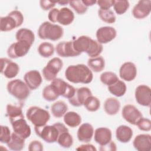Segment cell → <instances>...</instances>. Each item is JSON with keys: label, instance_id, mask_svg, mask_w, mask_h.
<instances>
[{"label": "cell", "instance_id": "obj_48", "mask_svg": "<svg viewBox=\"0 0 151 151\" xmlns=\"http://www.w3.org/2000/svg\"><path fill=\"white\" fill-rule=\"evenodd\" d=\"M116 149H116V143L111 140L105 145L100 146V150L101 151H104V150L114 151V150H116Z\"/></svg>", "mask_w": 151, "mask_h": 151}, {"label": "cell", "instance_id": "obj_19", "mask_svg": "<svg viewBox=\"0 0 151 151\" xmlns=\"http://www.w3.org/2000/svg\"><path fill=\"white\" fill-rule=\"evenodd\" d=\"M120 78L126 81H133L137 76V68L134 63L126 62L123 64L119 70Z\"/></svg>", "mask_w": 151, "mask_h": 151}, {"label": "cell", "instance_id": "obj_20", "mask_svg": "<svg viewBox=\"0 0 151 151\" xmlns=\"http://www.w3.org/2000/svg\"><path fill=\"white\" fill-rule=\"evenodd\" d=\"M24 80L31 90L37 88L42 81V77L37 70H30L27 72L24 76Z\"/></svg>", "mask_w": 151, "mask_h": 151}, {"label": "cell", "instance_id": "obj_23", "mask_svg": "<svg viewBox=\"0 0 151 151\" xmlns=\"http://www.w3.org/2000/svg\"><path fill=\"white\" fill-rule=\"evenodd\" d=\"M111 131L107 127L97 128L94 132V140L100 145L103 146L111 140Z\"/></svg>", "mask_w": 151, "mask_h": 151}, {"label": "cell", "instance_id": "obj_34", "mask_svg": "<svg viewBox=\"0 0 151 151\" xmlns=\"http://www.w3.org/2000/svg\"><path fill=\"white\" fill-rule=\"evenodd\" d=\"M39 54L44 58H48L53 55L54 52V45L48 42H43L38 47Z\"/></svg>", "mask_w": 151, "mask_h": 151}, {"label": "cell", "instance_id": "obj_33", "mask_svg": "<svg viewBox=\"0 0 151 151\" xmlns=\"http://www.w3.org/2000/svg\"><path fill=\"white\" fill-rule=\"evenodd\" d=\"M6 115L10 122L19 118L24 117L21 107L11 104H8L6 106Z\"/></svg>", "mask_w": 151, "mask_h": 151}, {"label": "cell", "instance_id": "obj_51", "mask_svg": "<svg viewBox=\"0 0 151 151\" xmlns=\"http://www.w3.org/2000/svg\"><path fill=\"white\" fill-rule=\"evenodd\" d=\"M57 3L59 4L60 5H65L68 4L69 1H59V2H57Z\"/></svg>", "mask_w": 151, "mask_h": 151}, {"label": "cell", "instance_id": "obj_49", "mask_svg": "<svg viewBox=\"0 0 151 151\" xmlns=\"http://www.w3.org/2000/svg\"><path fill=\"white\" fill-rule=\"evenodd\" d=\"M77 150H93L96 151V147L91 144H86V145H82L76 148Z\"/></svg>", "mask_w": 151, "mask_h": 151}, {"label": "cell", "instance_id": "obj_46", "mask_svg": "<svg viewBox=\"0 0 151 151\" xmlns=\"http://www.w3.org/2000/svg\"><path fill=\"white\" fill-rule=\"evenodd\" d=\"M57 2H52L50 1H40V4L41 8L45 11L52 9V8L55 5Z\"/></svg>", "mask_w": 151, "mask_h": 151}, {"label": "cell", "instance_id": "obj_15", "mask_svg": "<svg viewBox=\"0 0 151 151\" xmlns=\"http://www.w3.org/2000/svg\"><path fill=\"white\" fill-rule=\"evenodd\" d=\"M92 96V93L90 88L86 87L76 89L73 96L68 99L69 103L73 106L80 107L84 105L86 99Z\"/></svg>", "mask_w": 151, "mask_h": 151}, {"label": "cell", "instance_id": "obj_36", "mask_svg": "<svg viewBox=\"0 0 151 151\" xmlns=\"http://www.w3.org/2000/svg\"><path fill=\"white\" fill-rule=\"evenodd\" d=\"M98 15L100 18L104 22L108 24H113L116 21V17L111 9H100L98 11Z\"/></svg>", "mask_w": 151, "mask_h": 151}, {"label": "cell", "instance_id": "obj_21", "mask_svg": "<svg viewBox=\"0 0 151 151\" xmlns=\"http://www.w3.org/2000/svg\"><path fill=\"white\" fill-rule=\"evenodd\" d=\"M133 146L139 151H149L151 149V136L141 134L136 136L133 140Z\"/></svg>", "mask_w": 151, "mask_h": 151}, {"label": "cell", "instance_id": "obj_9", "mask_svg": "<svg viewBox=\"0 0 151 151\" xmlns=\"http://www.w3.org/2000/svg\"><path fill=\"white\" fill-rule=\"evenodd\" d=\"M50 84L59 96H61L65 98L72 97L76 91V88L73 86L59 78H55Z\"/></svg>", "mask_w": 151, "mask_h": 151}, {"label": "cell", "instance_id": "obj_26", "mask_svg": "<svg viewBox=\"0 0 151 151\" xmlns=\"http://www.w3.org/2000/svg\"><path fill=\"white\" fill-rule=\"evenodd\" d=\"M120 108V103L115 98H108L104 101V110L109 115L113 116L119 112Z\"/></svg>", "mask_w": 151, "mask_h": 151}, {"label": "cell", "instance_id": "obj_4", "mask_svg": "<svg viewBox=\"0 0 151 151\" xmlns=\"http://www.w3.org/2000/svg\"><path fill=\"white\" fill-rule=\"evenodd\" d=\"M64 34L63 28L57 24L45 21L41 24L38 29V34L41 39H48L57 41L60 39Z\"/></svg>", "mask_w": 151, "mask_h": 151}, {"label": "cell", "instance_id": "obj_11", "mask_svg": "<svg viewBox=\"0 0 151 151\" xmlns=\"http://www.w3.org/2000/svg\"><path fill=\"white\" fill-rule=\"evenodd\" d=\"M1 73L7 78H12L17 76L19 71V65L6 58H1Z\"/></svg>", "mask_w": 151, "mask_h": 151}, {"label": "cell", "instance_id": "obj_47", "mask_svg": "<svg viewBox=\"0 0 151 151\" xmlns=\"http://www.w3.org/2000/svg\"><path fill=\"white\" fill-rule=\"evenodd\" d=\"M58 11H59V9L57 8H52L50 11L48 15V18L51 22L53 23L57 22V15H58Z\"/></svg>", "mask_w": 151, "mask_h": 151}, {"label": "cell", "instance_id": "obj_22", "mask_svg": "<svg viewBox=\"0 0 151 151\" xmlns=\"http://www.w3.org/2000/svg\"><path fill=\"white\" fill-rule=\"evenodd\" d=\"M94 133V129L91 124L88 123L82 124L77 130V138L80 142L88 143L90 142Z\"/></svg>", "mask_w": 151, "mask_h": 151}, {"label": "cell", "instance_id": "obj_43", "mask_svg": "<svg viewBox=\"0 0 151 151\" xmlns=\"http://www.w3.org/2000/svg\"><path fill=\"white\" fill-rule=\"evenodd\" d=\"M138 128L142 131L148 132L151 129V121L147 118L142 117L136 124Z\"/></svg>", "mask_w": 151, "mask_h": 151}, {"label": "cell", "instance_id": "obj_1", "mask_svg": "<svg viewBox=\"0 0 151 151\" xmlns=\"http://www.w3.org/2000/svg\"><path fill=\"white\" fill-rule=\"evenodd\" d=\"M67 80L73 83L88 84L93 78V75L88 68L83 64L69 65L65 71Z\"/></svg>", "mask_w": 151, "mask_h": 151}, {"label": "cell", "instance_id": "obj_30", "mask_svg": "<svg viewBox=\"0 0 151 151\" xmlns=\"http://www.w3.org/2000/svg\"><path fill=\"white\" fill-rule=\"evenodd\" d=\"M127 87L126 84L121 80H117L114 84L108 86V90L113 95L116 97L123 96L126 91Z\"/></svg>", "mask_w": 151, "mask_h": 151}, {"label": "cell", "instance_id": "obj_12", "mask_svg": "<svg viewBox=\"0 0 151 151\" xmlns=\"http://www.w3.org/2000/svg\"><path fill=\"white\" fill-rule=\"evenodd\" d=\"M135 99L138 104L143 106L150 107L151 104V90L146 85H139L135 90Z\"/></svg>", "mask_w": 151, "mask_h": 151}, {"label": "cell", "instance_id": "obj_5", "mask_svg": "<svg viewBox=\"0 0 151 151\" xmlns=\"http://www.w3.org/2000/svg\"><path fill=\"white\" fill-rule=\"evenodd\" d=\"M24 22L22 14L14 10L9 12L6 17H1L0 18V30L2 32H7L14 29L22 25Z\"/></svg>", "mask_w": 151, "mask_h": 151}, {"label": "cell", "instance_id": "obj_44", "mask_svg": "<svg viewBox=\"0 0 151 151\" xmlns=\"http://www.w3.org/2000/svg\"><path fill=\"white\" fill-rule=\"evenodd\" d=\"M29 151H42L43 150V145L38 140L32 141L28 146Z\"/></svg>", "mask_w": 151, "mask_h": 151}, {"label": "cell", "instance_id": "obj_31", "mask_svg": "<svg viewBox=\"0 0 151 151\" xmlns=\"http://www.w3.org/2000/svg\"><path fill=\"white\" fill-rule=\"evenodd\" d=\"M68 110V106L63 101H57L52 104L51 107V111L52 115L56 118H60L63 116Z\"/></svg>", "mask_w": 151, "mask_h": 151}, {"label": "cell", "instance_id": "obj_27", "mask_svg": "<svg viewBox=\"0 0 151 151\" xmlns=\"http://www.w3.org/2000/svg\"><path fill=\"white\" fill-rule=\"evenodd\" d=\"M15 38L17 41H25L32 45L35 40V35L31 30L23 28L17 31Z\"/></svg>", "mask_w": 151, "mask_h": 151}, {"label": "cell", "instance_id": "obj_40", "mask_svg": "<svg viewBox=\"0 0 151 151\" xmlns=\"http://www.w3.org/2000/svg\"><path fill=\"white\" fill-rule=\"evenodd\" d=\"M43 98L48 101H53L58 99L59 96L55 93L51 84L44 87L42 91Z\"/></svg>", "mask_w": 151, "mask_h": 151}, {"label": "cell", "instance_id": "obj_38", "mask_svg": "<svg viewBox=\"0 0 151 151\" xmlns=\"http://www.w3.org/2000/svg\"><path fill=\"white\" fill-rule=\"evenodd\" d=\"M100 79L103 84L108 86L114 84L117 80H119V78L117 75L111 71H106L100 75Z\"/></svg>", "mask_w": 151, "mask_h": 151}, {"label": "cell", "instance_id": "obj_24", "mask_svg": "<svg viewBox=\"0 0 151 151\" xmlns=\"http://www.w3.org/2000/svg\"><path fill=\"white\" fill-rule=\"evenodd\" d=\"M74 19L73 12L68 8L64 7L60 9L57 15V22L63 25L71 24Z\"/></svg>", "mask_w": 151, "mask_h": 151}, {"label": "cell", "instance_id": "obj_28", "mask_svg": "<svg viewBox=\"0 0 151 151\" xmlns=\"http://www.w3.org/2000/svg\"><path fill=\"white\" fill-rule=\"evenodd\" d=\"M6 145L11 150L19 151L21 150L25 146V139L14 132L11 134L10 140Z\"/></svg>", "mask_w": 151, "mask_h": 151}, {"label": "cell", "instance_id": "obj_29", "mask_svg": "<svg viewBox=\"0 0 151 151\" xmlns=\"http://www.w3.org/2000/svg\"><path fill=\"white\" fill-rule=\"evenodd\" d=\"M64 122L68 126L76 127L80 124L81 118L76 112L68 111L64 115Z\"/></svg>", "mask_w": 151, "mask_h": 151}, {"label": "cell", "instance_id": "obj_17", "mask_svg": "<svg viewBox=\"0 0 151 151\" xmlns=\"http://www.w3.org/2000/svg\"><path fill=\"white\" fill-rule=\"evenodd\" d=\"M57 54L62 57H76L80 55L77 52L73 46V41H61L59 42L55 47Z\"/></svg>", "mask_w": 151, "mask_h": 151}, {"label": "cell", "instance_id": "obj_8", "mask_svg": "<svg viewBox=\"0 0 151 151\" xmlns=\"http://www.w3.org/2000/svg\"><path fill=\"white\" fill-rule=\"evenodd\" d=\"M63 65L62 60L58 57L51 59L46 66L42 69V75L44 78L48 81H53Z\"/></svg>", "mask_w": 151, "mask_h": 151}, {"label": "cell", "instance_id": "obj_32", "mask_svg": "<svg viewBox=\"0 0 151 151\" xmlns=\"http://www.w3.org/2000/svg\"><path fill=\"white\" fill-rule=\"evenodd\" d=\"M88 67L94 72L99 73L103 70L105 66V61L101 56L93 57L88 60Z\"/></svg>", "mask_w": 151, "mask_h": 151}, {"label": "cell", "instance_id": "obj_41", "mask_svg": "<svg viewBox=\"0 0 151 151\" xmlns=\"http://www.w3.org/2000/svg\"><path fill=\"white\" fill-rule=\"evenodd\" d=\"M69 4L74 11L78 14H84L87 10V7L81 1H69Z\"/></svg>", "mask_w": 151, "mask_h": 151}, {"label": "cell", "instance_id": "obj_2", "mask_svg": "<svg viewBox=\"0 0 151 151\" xmlns=\"http://www.w3.org/2000/svg\"><path fill=\"white\" fill-rule=\"evenodd\" d=\"M73 46L77 52L80 54L86 52L91 58L99 56L103 49L101 44L86 35L80 36L74 40Z\"/></svg>", "mask_w": 151, "mask_h": 151}, {"label": "cell", "instance_id": "obj_45", "mask_svg": "<svg viewBox=\"0 0 151 151\" xmlns=\"http://www.w3.org/2000/svg\"><path fill=\"white\" fill-rule=\"evenodd\" d=\"M114 0H99L97 1L98 5L100 6V9H109L112 6H113Z\"/></svg>", "mask_w": 151, "mask_h": 151}, {"label": "cell", "instance_id": "obj_10", "mask_svg": "<svg viewBox=\"0 0 151 151\" xmlns=\"http://www.w3.org/2000/svg\"><path fill=\"white\" fill-rule=\"evenodd\" d=\"M31 45L25 41H17L12 43L8 48L7 54L11 58H17L25 55Z\"/></svg>", "mask_w": 151, "mask_h": 151}, {"label": "cell", "instance_id": "obj_50", "mask_svg": "<svg viewBox=\"0 0 151 151\" xmlns=\"http://www.w3.org/2000/svg\"><path fill=\"white\" fill-rule=\"evenodd\" d=\"M82 2L87 7L89 6H92L97 3V1L95 0H82Z\"/></svg>", "mask_w": 151, "mask_h": 151}, {"label": "cell", "instance_id": "obj_13", "mask_svg": "<svg viewBox=\"0 0 151 151\" xmlns=\"http://www.w3.org/2000/svg\"><path fill=\"white\" fill-rule=\"evenodd\" d=\"M14 132L24 139H27L31 133L30 126L27 124L24 117L19 118L10 122Z\"/></svg>", "mask_w": 151, "mask_h": 151}, {"label": "cell", "instance_id": "obj_6", "mask_svg": "<svg viewBox=\"0 0 151 151\" xmlns=\"http://www.w3.org/2000/svg\"><path fill=\"white\" fill-rule=\"evenodd\" d=\"M26 116L35 127L46 125L50 118L49 112L37 106L30 107L26 112Z\"/></svg>", "mask_w": 151, "mask_h": 151}, {"label": "cell", "instance_id": "obj_7", "mask_svg": "<svg viewBox=\"0 0 151 151\" xmlns=\"http://www.w3.org/2000/svg\"><path fill=\"white\" fill-rule=\"evenodd\" d=\"M8 93L19 100H25L30 94V88L20 79L9 81L6 86Z\"/></svg>", "mask_w": 151, "mask_h": 151}, {"label": "cell", "instance_id": "obj_25", "mask_svg": "<svg viewBox=\"0 0 151 151\" xmlns=\"http://www.w3.org/2000/svg\"><path fill=\"white\" fill-rule=\"evenodd\" d=\"M133 136L132 129L126 125H121L119 126L116 130V139L122 143L129 142Z\"/></svg>", "mask_w": 151, "mask_h": 151}, {"label": "cell", "instance_id": "obj_14", "mask_svg": "<svg viewBox=\"0 0 151 151\" xmlns=\"http://www.w3.org/2000/svg\"><path fill=\"white\" fill-rule=\"evenodd\" d=\"M123 119L131 124L136 125L137 122L143 117L142 113L133 105H125L122 111Z\"/></svg>", "mask_w": 151, "mask_h": 151}, {"label": "cell", "instance_id": "obj_3", "mask_svg": "<svg viewBox=\"0 0 151 151\" xmlns=\"http://www.w3.org/2000/svg\"><path fill=\"white\" fill-rule=\"evenodd\" d=\"M34 130L37 135L49 143L56 142L61 133L68 132V129L65 125L59 122L52 126L44 125L40 127H35Z\"/></svg>", "mask_w": 151, "mask_h": 151}, {"label": "cell", "instance_id": "obj_37", "mask_svg": "<svg viewBox=\"0 0 151 151\" xmlns=\"http://www.w3.org/2000/svg\"><path fill=\"white\" fill-rule=\"evenodd\" d=\"M84 106L88 111L93 112L97 111L100 108V101L97 97L91 96L86 99Z\"/></svg>", "mask_w": 151, "mask_h": 151}, {"label": "cell", "instance_id": "obj_35", "mask_svg": "<svg viewBox=\"0 0 151 151\" xmlns=\"http://www.w3.org/2000/svg\"><path fill=\"white\" fill-rule=\"evenodd\" d=\"M57 142L62 147L69 148L73 144V139L68 132H64L60 134Z\"/></svg>", "mask_w": 151, "mask_h": 151}, {"label": "cell", "instance_id": "obj_16", "mask_svg": "<svg viewBox=\"0 0 151 151\" xmlns=\"http://www.w3.org/2000/svg\"><path fill=\"white\" fill-rule=\"evenodd\" d=\"M117 35L116 30L112 27H102L96 32L97 41L100 44H107L114 40Z\"/></svg>", "mask_w": 151, "mask_h": 151}, {"label": "cell", "instance_id": "obj_42", "mask_svg": "<svg viewBox=\"0 0 151 151\" xmlns=\"http://www.w3.org/2000/svg\"><path fill=\"white\" fill-rule=\"evenodd\" d=\"M10 129L6 126H1V134H0V142L2 143L7 144L10 140L11 137Z\"/></svg>", "mask_w": 151, "mask_h": 151}, {"label": "cell", "instance_id": "obj_39", "mask_svg": "<svg viewBox=\"0 0 151 151\" xmlns=\"http://www.w3.org/2000/svg\"><path fill=\"white\" fill-rule=\"evenodd\" d=\"M129 2L126 0L114 1L113 2V8L118 15H122L125 13L129 8Z\"/></svg>", "mask_w": 151, "mask_h": 151}, {"label": "cell", "instance_id": "obj_18", "mask_svg": "<svg viewBox=\"0 0 151 151\" xmlns=\"http://www.w3.org/2000/svg\"><path fill=\"white\" fill-rule=\"evenodd\" d=\"M151 11V1H139L132 10V15L136 19H143L147 17Z\"/></svg>", "mask_w": 151, "mask_h": 151}]
</instances>
